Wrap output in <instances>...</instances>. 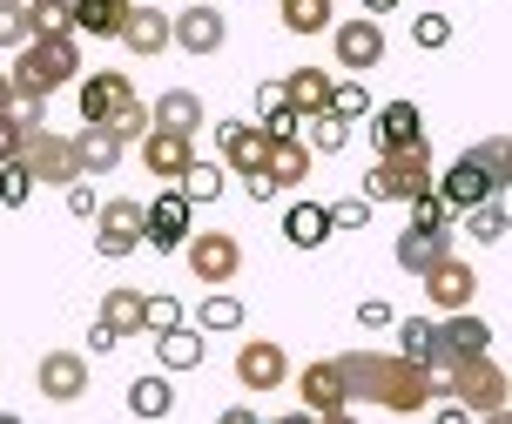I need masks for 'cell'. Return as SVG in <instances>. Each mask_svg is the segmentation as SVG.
Returning <instances> with one entry per match:
<instances>
[{
	"mask_svg": "<svg viewBox=\"0 0 512 424\" xmlns=\"http://www.w3.org/2000/svg\"><path fill=\"white\" fill-rule=\"evenodd\" d=\"M331 364H337V384H344L351 404H378V411L418 418V411H432V398H438L432 364H425V357H405V350H344Z\"/></svg>",
	"mask_w": 512,
	"mask_h": 424,
	"instance_id": "obj_1",
	"label": "cell"
},
{
	"mask_svg": "<svg viewBox=\"0 0 512 424\" xmlns=\"http://www.w3.org/2000/svg\"><path fill=\"white\" fill-rule=\"evenodd\" d=\"M81 75V34H27L21 48H14V115L21 122H41L48 115V95L54 88H75Z\"/></svg>",
	"mask_w": 512,
	"mask_h": 424,
	"instance_id": "obj_2",
	"label": "cell"
},
{
	"mask_svg": "<svg viewBox=\"0 0 512 424\" xmlns=\"http://www.w3.org/2000/svg\"><path fill=\"white\" fill-rule=\"evenodd\" d=\"M438 398H452L465 418H506V371L492 364V350H472V357H452L445 371H438Z\"/></svg>",
	"mask_w": 512,
	"mask_h": 424,
	"instance_id": "obj_3",
	"label": "cell"
},
{
	"mask_svg": "<svg viewBox=\"0 0 512 424\" xmlns=\"http://www.w3.org/2000/svg\"><path fill=\"white\" fill-rule=\"evenodd\" d=\"M432 142L418 135V142H405V149H378V162H371V175H364V196L371 202H411L418 189H432Z\"/></svg>",
	"mask_w": 512,
	"mask_h": 424,
	"instance_id": "obj_4",
	"label": "cell"
},
{
	"mask_svg": "<svg viewBox=\"0 0 512 424\" xmlns=\"http://www.w3.org/2000/svg\"><path fill=\"white\" fill-rule=\"evenodd\" d=\"M14 162H21L27 175H34V189H41V182H48V189H68V182H75V142H68V135H54L48 122H27L21 128V149H14Z\"/></svg>",
	"mask_w": 512,
	"mask_h": 424,
	"instance_id": "obj_5",
	"label": "cell"
},
{
	"mask_svg": "<svg viewBox=\"0 0 512 424\" xmlns=\"http://www.w3.org/2000/svg\"><path fill=\"white\" fill-rule=\"evenodd\" d=\"M182 263H189V276H196L203 290H223V283H236V270H243V243H236L230 229H189V236H182Z\"/></svg>",
	"mask_w": 512,
	"mask_h": 424,
	"instance_id": "obj_6",
	"label": "cell"
},
{
	"mask_svg": "<svg viewBox=\"0 0 512 424\" xmlns=\"http://www.w3.org/2000/svg\"><path fill=\"white\" fill-rule=\"evenodd\" d=\"M95 250L108 256V263H122V256H135L142 250V202L135 196H108V202H95Z\"/></svg>",
	"mask_w": 512,
	"mask_h": 424,
	"instance_id": "obj_7",
	"label": "cell"
},
{
	"mask_svg": "<svg viewBox=\"0 0 512 424\" xmlns=\"http://www.w3.org/2000/svg\"><path fill=\"white\" fill-rule=\"evenodd\" d=\"M189 216H196V202L182 196L176 182H169V189H162V196L155 202H142V243H149V250H182V236H189Z\"/></svg>",
	"mask_w": 512,
	"mask_h": 424,
	"instance_id": "obj_8",
	"label": "cell"
},
{
	"mask_svg": "<svg viewBox=\"0 0 512 424\" xmlns=\"http://www.w3.org/2000/svg\"><path fill=\"white\" fill-rule=\"evenodd\" d=\"M418 283H425V303H432V310H465V303L479 297V270H472L465 256H452V250L438 256V263H425Z\"/></svg>",
	"mask_w": 512,
	"mask_h": 424,
	"instance_id": "obj_9",
	"label": "cell"
},
{
	"mask_svg": "<svg viewBox=\"0 0 512 424\" xmlns=\"http://www.w3.org/2000/svg\"><path fill=\"white\" fill-rule=\"evenodd\" d=\"M331 54H337V68H351V75H371V68L384 61V27H378V14L331 21Z\"/></svg>",
	"mask_w": 512,
	"mask_h": 424,
	"instance_id": "obj_10",
	"label": "cell"
},
{
	"mask_svg": "<svg viewBox=\"0 0 512 424\" xmlns=\"http://www.w3.org/2000/svg\"><path fill=\"white\" fill-rule=\"evenodd\" d=\"M223 41H230V21H223L209 0H189L182 14H169V48H182V54L203 61V54H216Z\"/></svg>",
	"mask_w": 512,
	"mask_h": 424,
	"instance_id": "obj_11",
	"label": "cell"
},
{
	"mask_svg": "<svg viewBox=\"0 0 512 424\" xmlns=\"http://www.w3.org/2000/svg\"><path fill=\"white\" fill-rule=\"evenodd\" d=\"M236 384H243V391H256V398L290 384V357H283L277 337H250V344L236 350Z\"/></svg>",
	"mask_w": 512,
	"mask_h": 424,
	"instance_id": "obj_12",
	"label": "cell"
},
{
	"mask_svg": "<svg viewBox=\"0 0 512 424\" xmlns=\"http://www.w3.org/2000/svg\"><path fill=\"white\" fill-rule=\"evenodd\" d=\"M34 391L48 404H75L88 391V357L81 350H48L41 364H34Z\"/></svg>",
	"mask_w": 512,
	"mask_h": 424,
	"instance_id": "obj_13",
	"label": "cell"
},
{
	"mask_svg": "<svg viewBox=\"0 0 512 424\" xmlns=\"http://www.w3.org/2000/svg\"><path fill=\"white\" fill-rule=\"evenodd\" d=\"M297 398H304L310 418H331V424L358 411V404L344 398V384H337V364H331V357H324V364H310V371H297Z\"/></svg>",
	"mask_w": 512,
	"mask_h": 424,
	"instance_id": "obj_14",
	"label": "cell"
},
{
	"mask_svg": "<svg viewBox=\"0 0 512 424\" xmlns=\"http://www.w3.org/2000/svg\"><path fill=\"white\" fill-rule=\"evenodd\" d=\"M196 162V135H176V128H142V169L162 175V182H176L182 169Z\"/></svg>",
	"mask_w": 512,
	"mask_h": 424,
	"instance_id": "obj_15",
	"label": "cell"
},
{
	"mask_svg": "<svg viewBox=\"0 0 512 424\" xmlns=\"http://www.w3.org/2000/svg\"><path fill=\"white\" fill-rule=\"evenodd\" d=\"M216 149H223V169L230 175H250V169H263L270 135H263L256 122H216Z\"/></svg>",
	"mask_w": 512,
	"mask_h": 424,
	"instance_id": "obj_16",
	"label": "cell"
},
{
	"mask_svg": "<svg viewBox=\"0 0 512 424\" xmlns=\"http://www.w3.org/2000/svg\"><path fill=\"white\" fill-rule=\"evenodd\" d=\"M135 95V81L122 68H95V75H75V101H81V122H108L115 101Z\"/></svg>",
	"mask_w": 512,
	"mask_h": 424,
	"instance_id": "obj_17",
	"label": "cell"
},
{
	"mask_svg": "<svg viewBox=\"0 0 512 424\" xmlns=\"http://www.w3.org/2000/svg\"><path fill=\"white\" fill-rule=\"evenodd\" d=\"M128 54H162L169 48V14L162 7H149V0H128V14H122V34H115Z\"/></svg>",
	"mask_w": 512,
	"mask_h": 424,
	"instance_id": "obj_18",
	"label": "cell"
},
{
	"mask_svg": "<svg viewBox=\"0 0 512 424\" xmlns=\"http://www.w3.org/2000/svg\"><path fill=\"white\" fill-rule=\"evenodd\" d=\"M432 189L452 202V216H459V209H472V202H486V196H499V189H492V175L479 169L472 155H459V162H452L445 175H432Z\"/></svg>",
	"mask_w": 512,
	"mask_h": 424,
	"instance_id": "obj_19",
	"label": "cell"
},
{
	"mask_svg": "<svg viewBox=\"0 0 512 424\" xmlns=\"http://www.w3.org/2000/svg\"><path fill=\"white\" fill-rule=\"evenodd\" d=\"M68 142H75V169L81 175H115V162H122V149H128L108 122H88L81 135H68Z\"/></svg>",
	"mask_w": 512,
	"mask_h": 424,
	"instance_id": "obj_20",
	"label": "cell"
},
{
	"mask_svg": "<svg viewBox=\"0 0 512 424\" xmlns=\"http://www.w3.org/2000/svg\"><path fill=\"white\" fill-rule=\"evenodd\" d=\"M418 135H425L418 101H384V108H371V142H378V149H405Z\"/></svg>",
	"mask_w": 512,
	"mask_h": 424,
	"instance_id": "obj_21",
	"label": "cell"
},
{
	"mask_svg": "<svg viewBox=\"0 0 512 424\" xmlns=\"http://www.w3.org/2000/svg\"><path fill=\"white\" fill-rule=\"evenodd\" d=\"M149 122L176 128V135H203V95H196V88H169V95L149 101Z\"/></svg>",
	"mask_w": 512,
	"mask_h": 424,
	"instance_id": "obj_22",
	"label": "cell"
},
{
	"mask_svg": "<svg viewBox=\"0 0 512 424\" xmlns=\"http://www.w3.org/2000/svg\"><path fill=\"white\" fill-rule=\"evenodd\" d=\"M445 250H452V229H418V223H405L391 256H398V270H405V276H418L425 263H438Z\"/></svg>",
	"mask_w": 512,
	"mask_h": 424,
	"instance_id": "obj_23",
	"label": "cell"
},
{
	"mask_svg": "<svg viewBox=\"0 0 512 424\" xmlns=\"http://www.w3.org/2000/svg\"><path fill=\"white\" fill-rule=\"evenodd\" d=\"M283 236H290L297 250L331 243V236H337V229H331V209H324V202H290V209H283Z\"/></svg>",
	"mask_w": 512,
	"mask_h": 424,
	"instance_id": "obj_24",
	"label": "cell"
},
{
	"mask_svg": "<svg viewBox=\"0 0 512 424\" xmlns=\"http://www.w3.org/2000/svg\"><path fill=\"white\" fill-rule=\"evenodd\" d=\"M263 169H270V182H277V189H304V182H310V149H304V135H283V142H270Z\"/></svg>",
	"mask_w": 512,
	"mask_h": 424,
	"instance_id": "obj_25",
	"label": "cell"
},
{
	"mask_svg": "<svg viewBox=\"0 0 512 424\" xmlns=\"http://www.w3.org/2000/svg\"><path fill=\"white\" fill-rule=\"evenodd\" d=\"M155 364L162 371H196L203 364V330H189V324L155 330Z\"/></svg>",
	"mask_w": 512,
	"mask_h": 424,
	"instance_id": "obj_26",
	"label": "cell"
},
{
	"mask_svg": "<svg viewBox=\"0 0 512 424\" xmlns=\"http://www.w3.org/2000/svg\"><path fill=\"white\" fill-rule=\"evenodd\" d=\"M283 101H290L297 115L331 108V75H324V68H290V75H283Z\"/></svg>",
	"mask_w": 512,
	"mask_h": 424,
	"instance_id": "obj_27",
	"label": "cell"
},
{
	"mask_svg": "<svg viewBox=\"0 0 512 424\" xmlns=\"http://www.w3.org/2000/svg\"><path fill=\"white\" fill-rule=\"evenodd\" d=\"M297 135H304L310 155H337L344 142H351V122H344L337 108H317V115H304V122H297Z\"/></svg>",
	"mask_w": 512,
	"mask_h": 424,
	"instance_id": "obj_28",
	"label": "cell"
},
{
	"mask_svg": "<svg viewBox=\"0 0 512 424\" xmlns=\"http://www.w3.org/2000/svg\"><path fill=\"white\" fill-rule=\"evenodd\" d=\"M128 0H75V34H95V41H115L122 34Z\"/></svg>",
	"mask_w": 512,
	"mask_h": 424,
	"instance_id": "obj_29",
	"label": "cell"
},
{
	"mask_svg": "<svg viewBox=\"0 0 512 424\" xmlns=\"http://www.w3.org/2000/svg\"><path fill=\"white\" fill-rule=\"evenodd\" d=\"M128 411H135V418H169V411H176V391H169V377H162V371L135 377V384H128Z\"/></svg>",
	"mask_w": 512,
	"mask_h": 424,
	"instance_id": "obj_30",
	"label": "cell"
},
{
	"mask_svg": "<svg viewBox=\"0 0 512 424\" xmlns=\"http://www.w3.org/2000/svg\"><path fill=\"white\" fill-rule=\"evenodd\" d=\"M27 34H75V0H21Z\"/></svg>",
	"mask_w": 512,
	"mask_h": 424,
	"instance_id": "obj_31",
	"label": "cell"
},
{
	"mask_svg": "<svg viewBox=\"0 0 512 424\" xmlns=\"http://www.w3.org/2000/svg\"><path fill=\"white\" fill-rule=\"evenodd\" d=\"M102 324L115 330V337H149V330H142V290H108Z\"/></svg>",
	"mask_w": 512,
	"mask_h": 424,
	"instance_id": "obj_32",
	"label": "cell"
},
{
	"mask_svg": "<svg viewBox=\"0 0 512 424\" xmlns=\"http://www.w3.org/2000/svg\"><path fill=\"white\" fill-rule=\"evenodd\" d=\"M223 182H230V169H223V162H203V155H196V162L176 175V189H182L189 202H216V196H223Z\"/></svg>",
	"mask_w": 512,
	"mask_h": 424,
	"instance_id": "obj_33",
	"label": "cell"
},
{
	"mask_svg": "<svg viewBox=\"0 0 512 424\" xmlns=\"http://www.w3.org/2000/svg\"><path fill=\"white\" fill-rule=\"evenodd\" d=\"M283 14V27H290V34H331V0H283L277 7Z\"/></svg>",
	"mask_w": 512,
	"mask_h": 424,
	"instance_id": "obj_34",
	"label": "cell"
},
{
	"mask_svg": "<svg viewBox=\"0 0 512 424\" xmlns=\"http://www.w3.org/2000/svg\"><path fill=\"white\" fill-rule=\"evenodd\" d=\"M459 216H465V229H472V243H499V236H506V202L499 196L472 202V209H459Z\"/></svg>",
	"mask_w": 512,
	"mask_h": 424,
	"instance_id": "obj_35",
	"label": "cell"
},
{
	"mask_svg": "<svg viewBox=\"0 0 512 424\" xmlns=\"http://www.w3.org/2000/svg\"><path fill=\"white\" fill-rule=\"evenodd\" d=\"M465 155H472V162H479V169L492 175V189H506V175H512V149H506V135H486L479 149H465Z\"/></svg>",
	"mask_w": 512,
	"mask_h": 424,
	"instance_id": "obj_36",
	"label": "cell"
},
{
	"mask_svg": "<svg viewBox=\"0 0 512 424\" xmlns=\"http://www.w3.org/2000/svg\"><path fill=\"white\" fill-rule=\"evenodd\" d=\"M108 128H115L122 142H142V128H149V101H142V95L115 101V108H108Z\"/></svg>",
	"mask_w": 512,
	"mask_h": 424,
	"instance_id": "obj_37",
	"label": "cell"
},
{
	"mask_svg": "<svg viewBox=\"0 0 512 424\" xmlns=\"http://www.w3.org/2000/svg\"><path fill=\"white\" fill-rule=\"evenodd\" d=\"M411 223L418 229H452V202L438 196V189H418V196H411Z\"/></svg>",
	"mask_w": 512,
	"mask_h": 424,
	"instance_id": "obj_38",
	"label": "cell"
},
{
	"mask_svg": "<svg viewBox=\"0 0 512 424\" xmlns=\"http://www.w3.org/2000/svg\"><path fill=\"white\" fill-rule=\"evenodd\" d=\"M331 108L344 115V122H364L371 115V95H364V81L351 75V81H331Z\"/></svg>",
	"mask_w": 512,
	"mask_h": 424,
	"instance_id": "obj_39",
	"label": "cell"
},
{
	"mask_svg": "<svg viewBox=\"0 0 512 424\" xmlns=\"http://www.w3.org/2000/svg\"><path fill=\"white\" fill-rule=\"evenodd\" d=\"M203 330H243V303H236L230 290H216V297L203 303Z\"/></svg>",
	"mask_w": 512,
	"mask_h": 424,
	"instance_id": "obj_40",
	"label": "cell"
},
{
	"mask_svg": "<svg viewBox=\"0 0 512 424\" xmlns=\"http://www.w3.org/2000/svg\"><path fill=\"white\" fill-rule=\"evenodd\" d=\"M27 196H34V175H27L21 162L7 155V162H0V202H7V209H21Z\"/></svg>",
	"mask_w": 512,
	"mask_h": 424,
	"instance_id": "obj_41",
	"label": "cell"
},
{
	"mask_svg": "<svg viewBox=\"0 0 512 424\" xmlns=\"http://www.w3.org/2000/svg\"><path fill=\"white\" fill-rule=\"evenodd\" d=\"M324 209H331V229H371V196H344Z\"/></svg>",
	"mask_w": 512,
	"mask_h": 424,
	"instance_id": "obj_42",
	"label": "cell"
},
{
	"mask_svg": "<svg viewBox=\"0 0 512 424\" xmlns=\"http://www.w3.org/2000/svg\"><path fill=\"white\" fill-rule=\"evenodd\" d=\"M391 324H398V350H405V357H425V350H432V324H425V317H391Z\"/></svg>",
	"mask_w": 512,
	"mask_h": 424,
	"instance_id": "obj_43",
	"label": "cell"
},
{
	"mask_svg": "<svg viewBox=\"0 0 512 424\" xmlns=\"http://www.w3.org/2000/svg\"><path fill=\"white\" fill-rule=\"evenodd\" d=\"M169 324H182V303L162 297V290H155V297H142V330H169Z\"/></svg>",
	"mask_w": 512,
	"mask_h": 424,
	"instance_id": "obj_44",
	"label": "cell"
},
{
	"mask_svg": "<svg viewBox=\"0 0 512 424\" xmlns=\"http://www.w3.org/2000/svg\"><path fill=\"white\" fill-rule=\"evenodd\" d=\"M411 41H418V48H445V41H452V21H445V14H418V21H411Z\"/></svg>",
	"mask_w": 512,
	"mask_h": 424,
	"instance_id": "obj_45",
	"label": "cell"
},
{
	"mask_svg": "<svg viewBox=\"0 0 512 424\" xmlns=\"http://www.w3.org/2000/svg\"><path fill=\"white\" fill-rule=\"evenodd\" d=\"M297 122H304V115H297V108H290V101H277V108H263V135H270V142H283V135H297Z\"/></svg>",
	"mask_w": 512,
	"mask_h": 424,
	"instance_id": "obj_46",
	"label": "cell"
},
{
	"mask_svg": "<svg viewBox=\"0 0 512 424\" xmlns=\"http://www.w3.org/2000/svg\"><path fill=\"white\" fill-rule=\"evenodd\" d=\"M391 317H398V310H391L384 297H364V303H358V324H364V330H391Z\"/></svg>",
	"mask_w": 512,
	"mask_h": 424,
	"instance_id": "obj_47",
	"label": "cell"
},
{
	"mask_svg": "<svg viewBox=\"0 0 512 424\" xmlns=\"http://www.w3.org/2000/svg\"><path fill=\"white\" fill-rule=\"evenodd\" d=\"M68 216H81V223H88V216H95V189H88V182H68Z\"/></svg>",
	"mask_w": 512,
	"mask_h": 424,
	"instance_id": "obj_48",
	"label": "cell"
},
{
	"mask_svg": "<svg viewBox=\"0 0 512 424\" xmlns=\"http://www.w3.org/2000/svg\"><path fill=\"white\" fill-rule=\"evenodd\" d=\"M21 115H14V108H7V115H0V162H7V155H14V149H21Z\"/></svg>",
	"mask_w": 512,
	"mask_h": 424,
	"instance_id": "obj_49",
	"label": "cell"
},
{
	"mask_svg": "<svg viewBox=\"0 0 512 424\" xmlns=\"http://www.w3.org/2000/svg\"><path fill=\"white\" fill-rule=\"evenodd\" d=\"M243 189H250V202H270V196H283L277 182H270V169H250V175H243Z\"/></svg>",
	"mask_w": 512,
	"mask_h": 424,
	"instance_id": "obj_50",
	"label": "cell"
},
{
	"mask_svg": "<svg viewBox=\"0 0 512 424\" xmlns=\"http://www.w3.org/2000/svg\"><path fill=\"white\" fill-rule=\"evenodd\" d=\"M122 344V337H115V330L102 324V317H95V324H88V350H95V357H102V350H115Z\"/></svg>",
	"mask_w": 512,
	"mask_h": 424,
	"instance_id": "obj_51",
	"label": "cell"
},
{
	"mask_svg": "<svg viewBox=\"0 0 512 424\" xmlns=\"http://www.w3.org/2000/svg\"><path fill=\"white\" fill-rule=\"evenodd\" d=\"M283 101V81H263V88H256V115H263V108H277Z\"/></svg>",
	"mask_w": 512,
	"mask_h": 424,
	"instance_id": "obj_52",
	"label": "cell"
},
{
	"mask_svg": "<svg viewBox=\"0 0 512 424\" xmlns=\"http://www.w3.org/2000/svg\"><path fill=\"white\" fill-rule=\"evenodd\" d=\"M14 108V81H7V68H0V115Z\"/></svg>",
	"mask_w": 512,
	"mask_h": 424,
	"instance_id": "obj_53",
	"label": "cell"
},
{
	"mask_svg": "<svg viewBox=\"0 0 512 424\" xmlns=\"http://www.w3.org/2000/svg\"><path fill=\"white\" fill-rule=\"evenodd\" d=\"M391 7H398V0H364V14H391Z\"/></svg>",
	"mask_w": 512,
	"mask_h": 424,
	"instance_id": "obj_54",
	"label": "cell"
}]
</instances>
